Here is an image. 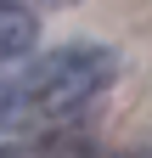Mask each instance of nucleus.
<instances>
[{
  "mask_svg": "<svg viewBox=\"0 0 152 158\" xmlns=\"http://www.w3.org/2000/svg\"><path fill=\"white\" fill-rule=\"evenodd\" d=\"M28 11H40V6H73V0H23Z\"/></svg>",
  "mask_w": 152,
  "mask_h": 158,
  "instance_id": "obj_3",
  "label": "nucleus"
},
{
  "mask_svg": "<svg viewBox=\"0 0 152 158\" xmlns=\"http://www.w3.org/2000/svg\"><path fill=\"white\" fill-rule=\"evenodd\" d=\"M130 158H152V152H130Z\"/></svg>",
  "mask_w": 152,
  "mask_h": 158,
  "instance_id": "obj_4",
  "label": "nucleus"
},
{
  "mask_svg": "<svg viewBox=\"0 0 152 158\" xmlns=\"http://www.w3.org/2000/svg\"><path fill=\"white\" fill-rule=\"evenodd\" d=\"M0 158H40V152L23 147V141H6V147H0Z\"/></svg>",
  "mask_w": 152,
  "mask_h": 158,
  "instance_id": "obj_2",
  "label": "nucleus"
},
{
  "mask_svg": "<svg viewBox=\"0 0 152 158\" xmlns=\"http://www.w3.org/2000/svg\"><path fill=\"white\" fill-rule=\"evenodd\" d=\"M34 40H40V17H34L23 0H0V62L28 56Z\"/></svg>",
  "mask_w": 152,
  "mask_h": 158,
  "instance_id": "obj_1",
  "label": "nucleus"
}]
</instances>
